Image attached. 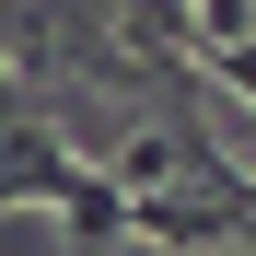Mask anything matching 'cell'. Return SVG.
Segmentation results:
<instances>
[{
    "label": "cell",
    "instance_id": "obj_3",
    "mask_svg": "<svg viewBox=\"0 0 256 256\" xmlns=\"http://www.w3.org/2000/svg\"><path fill=\"white\" fill-rule=\"evenodd\" d=\"M0 105H12V70H0Z\"/></svg>",
    "mask_w": 256,
    "mask_h": 256
},
{
    "label": "cell",
    "instance_id": "obj_2",
    "mask_svg": "<svg viewBox=\"0 0 256 256\" xmlns=\"http://www.w3.org/2000/svg\"><path fill=\"white\" fill-rule=\"evenodd\" d=\"M210 70H222V82H233V94L256 105V35H233V47H210Z\"/></svg>",
    "mask_w": 256,
    "mask_h": 256
},
{
    "label": "cell",
    "instance_id": "obj_1",
    "mask_svg": "<svg viewBox=\"0 0 256 256\" xmlns=\"http://www.w3.org/2000/svg\"><path fill=\"white\" fill-rule=\"evenodd\" d=\"M82 175H94V163H70L58 152V128H35V116H12V128H0V210H70L82 198Z\"/></svg>",
    "mask_w": 256,
    "mask_h": 256
}]
</instances>
